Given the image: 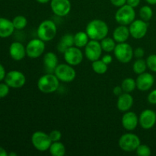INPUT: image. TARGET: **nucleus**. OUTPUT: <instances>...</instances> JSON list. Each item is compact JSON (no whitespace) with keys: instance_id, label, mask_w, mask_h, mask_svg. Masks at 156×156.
Listing matches in <instances>:
<instances>
[{"instance_id":"obj_15","label":"nucleus","mask_w":156,"mask_h":156,"mask_svg":"<svg viewBox=\"0 0 156 156\" xmlns=\"http://www.w3.org/2000/svg\"><path fill=\"white\" fill-rule=\"evenodd\" d=\"M139 123L142 128L149 129L153 127L156 123V113L152 110L146 109L140 114Z\"/></svg>"},{"instance_id":"obj_7","label":"nucleus","mask_w":156,"mask_h":156,"mask_svg":"<svg viewBox=\"0 0 156 156\" xmlns=\"http://www.w3.org/2000/svg\"><path fill=\"white\" fill-rule=\"evenodd\" d=\"M31 143L37 150L40 152H46L49 150L53 142L50 140L49 134L43 131H37L32 135Z\"/></svg>"},{"instance_id":"obj_27","label":"nucleus","mask_w":156,"mask_h":156,"mask_svg":"<svg viewBox=\"0 0 156 156\" xmlns=\"http://www.w3.org/2000/svg\"><path fill=\"white\" fill-rule=\"evenodd\" d=\"M108 64L104 62L101 59H98V60L93 61L91 67L94 73L99 75H102L107 73L108 69Z\"/></svg>"},{"instance_id":"obj_32","label":"nucleus","mask_w":156,"mask_h":156,"mask_svg":"<svg viewBox=\"0 0 156 156\" xmlns=\"http://www.w3.org/2000/svg\"><path fill=\"white\" fill-rule=\"evenodd\" d=\"M136 152L137 155L139 156H150L152 154L150 148L146 145L143 144H140L137 147Z\"/></svg>"},{"instance_id":"obj_46","label":"nucleus","mask_w":156,"mask_h":156,"mask_svg":"<svg viewBox=\"0 0 156 156\" xmlns=\"http://www.w3.org/2000/svg\"><path fill=\"white\" fill-rule=\"evenodd\" d=\"M9 155H10V156H16L17 154L16 153H14V152H12V153L9 154Z\"/></svg>"},{"instance_id":"obj_22","label":"nucleus","mask_w":156,"mask_h":156,"mask_svg":"<svg viewBox=\"0 0 156 156\" xmlns=\"http://www.w3.org/2000/svg\"><path fill=\"white\" fill-rule=\"evenodd\" d=\"M44 65L45 69L50 73H54L55 69L56 68L58 64V57L53 52H48L44 56Z\"/></svg>"},{"instance_id":"obj_31","label":"nucleus","mask_w":156,"mask_h":156,"mask_svg":"<svg viewBox=\"0 0 156 156\" xmlns=\"http://www.w3.org/2000/svg\"><path fill=\"white\" fill-rule=\"evenodd\" d=\"M12 23H13L15 29H17V30H22V29H24L27 26V18L24 16H23V15H18L15 18H14Z\"/></svg>"},{"instance_id":"obj_33","label":"nucleus","mask_w":156,"mask_h":156,"mask_svg":"<svg viewBox=\"0 0 156 156\" xmlns=\"http://www.w3.org/2000/svg\"><path fill=\"white\" fill-rule=\"evenodd\" d=\"M146 64L147 67L151 70V71L156 73V55L152 54L148 56L146 59Z\"/></svg>"},{"instance_id":"obj_2","label":"nucleus","mask_w":156,"mask_h":156,"mask_svg":"<svg viewBox=\"0 0 156 156\" xmlns=\"http://www.w3.org/2000/svg\"><path fill=\"white\" fill-rule=\"evenodd\" d=\"M59 85V80L55 74L47 73L39 79L37 82V88L41 92L45 94H50L58 89Z\"/></svg>"},{"instance_id":"obj_30","label":"nucleus","mask_w":156,"mask_h":156,"mask_svg":"<svg viewBox=\"0 0 156 156\" xmlns=\"http://www.w3.org/2000/svg\"><path fill=\"white\" fill-rule=\"evenodd\" d=\"M153 15V12L150 6L144 5L140 9V16L142 20L145 21H149Z\"/></svg>"},{"instance_id":"obj_5","label":"nucleus","mask_w":156,"mask_h":156,"mask_svg":"<svg viewBox=\"0 0 156 156\" xmlns=\"http://www.w3.org/2000/svg\"><path fill=\"white\" fill-rule=\"evenodd\" d=\"M118 144L123 151L131 152L136 150L137 147L141 144V142L138 136L131 133H127L120 136Z\"/></svg>"},{"instance_id":"obj_36","label":"nucleus","mask_w":156,"mask_h":156,"mask_svg":"<svg viewBox=\"0 0 156 156\" xmlns=\"http://www.w3.org/2000/svg\"><path fill=\"white\" fill-rule=\"evenodd\" d=\"M145 54V51L143 48L141 47H138V48L136 49L133 51V55L135 57H136L137 59H140V58H143V56Z\"/></svg>"},{"instance_id":"obj_6","label":"nucleus","mask_w":156,"mask_h":156,"mask_svg":"<svg viewBox=\"0 0 156 156\" xmlns=\"http://www.w3.org/2000/svg\"><path fill=\"white\" fill-rule=\"evenodd\" d=\"M114 56L119 62L127 63L132 60L133 57V50L127 43H118L114 50Z\"/></svg>"},{"instance_id":"obj_19","label":"nucleus","mask_w":156,"mask_h":156,"mask_svg":"<svg viewBox=\"0 0 156 156\" xmlns=\"http://www.w3.org/2000/svg\"><path fill=\"white\" fill-rule=\"evenodd\" d=\"M133 105V98L129 93L124 92L118 97L117 106L119 111L126 112Z\"/></svg>"},{"instance_id":"obj_42","label":"nucleus","mask_w":156,"mask_h":156,"mask_svg":"<svg viewBox=\"0 0 156 156\" xmlns=\"http://www.w3.org/2000/svg\"><path fill=\"white\" fill-rule=\"evenodd\" d=\"M5 76V70L4 66L2 64H0V81L3 80Z\"/></svg>"},{"instance_id":"obj_13","label":"nucleus","mask_w":156,"mask_h":156,"mask_svg":"<svg viewBox=\"0 0 156 156\" xmlns=\"http://www.w3.org/2000/svg\"><path fill=\"white\" fill-rule=\"evenodd\" d=\"M129 33L130 36L135 39H142L146 36L148 31V24L146 21L142 19L134 20L129 24Z\"/></svg>"},{"instance_id":"obj_16","label":"nucleus","mask_w":156,"mask_h":156,"mask_svg":"<svg viewBox=\"0 0 156 156\" xmlns=\"http://www.w3.org/2000/svg\"><path fill=\"white\" fill-rule=\"evenodd\" d=\"M136 82V88L140 91H149L153 86L155 79L151 73L145 72L139 75Z\"/></svg>"},{"instance_id":"obj_25","label":"nucleus","mask_w":156,"mask_h":156,"mask_svg":"<svg viewBox=\"0 0 156 156\" xmlns=\"http://www.w3.org/2000/svg\"><path fill=\"white\" fill-rule=\"evenodd\" d=\"M49 151L53 156H63L66 154V147L60 141L53 142Z\"/></svg>"},{"instance_id":"obj_39","label":"nucleus","mask_w":156,"mask_h":156,"mask_svg":"<svg viewBox=\"0 0 156 156\" xmlns=\"http://www.w3.org/2000/svg\"><path fill=\"white\" fill-rule=\"evenodd\" d=\"M101 60L103 61L104 62H105L106 64L109 65V64L112 62L113 58L110 54H106V55H104L103 57L101 58Z\"/></svg>"},{"instance_id":"obj_44","label":"nucleus","mask_w":156,"mask_h":156,"mask_svg":"<svg viewBox=\"0 0 156 156\" xmlns=\"http://www.w3.org/2000/svg\"><path fill=\"white\" fill-rule=\"evenodd\" d=\"M146 2L149 5H156V0H146Z\"/></svg>"},{"instance_id":"obj_26","label":"nucleus","mask_w":156,"mask_h":156,"mask_svg":"<svg viewBox=\"0 0 156 156\" xmlns=\"http://www.w3.org/2000/svg\"><path fill=\"white\" fill-rule=\"evenodd\" d=\"M101 46L103 50V51L110 53V52L114 51L116 47V41L114 38L111 37H105L101 41Z\"/></svg>"},{"instance_id":"obj_24","label":"nucleus","mask_w":156,"mask_h":156,"mask_svg":"<svg viewBox=\"0 0 156 156\" xmlns=\"http://www.w3.org/2000/svg\"><path fill=\"white\" fill-rule=\"evenodd\" d=\"M89 39L86 32L79 31L74 35V45L79 48H82L87 45Z\"/></svg>"},{"instance_id":"obj_18","label":"nucleus","mask_w":156,"mask_h":156,"mask_svg":"<svg viewBox=\"0 0 156 156\" xmlns=\"http://www.w3.org/2000/svg\"><path fill=\"white\" fill-rule=\"evenodd\" d=\"M9 53L14 60L20 61L22 60L24 56L27 55L26 53V47L20 42L12 43L9 47Z\"/></svg>"},{"instance_id":"obj_40","label":"nucleus","mask_w":156,"mask_h":156,"mask_svg":"<svg viewBox=\"0 0 156 156\" xmlns=\"http://www.w3.org/2000/svg\"><path fill=\"white\" fill-rule=\"evenodd\" d=\"M140 0H126V4L133 8H136L140 5Z\"/></svg>"},{"instance_id":"obj_41","label":"nucleus","mask_w":156,"mask_h":156,"mask_svg":"<svg viewBox=\"0 0 156 156\" xmlns=\"http://www.w3.org/2000/svg\"><path fill=\"white\" fill-rule=\"evenodd\" d=\"M123 88L121 86H116L114 87V89H113V93L115 94L116 96H120V94H123Z\"/></svg>"},{"instance_id":"obj_20","label":"nucleus","mask_w":156,"mask_h":156,"mask_svg":"<svg viewBox=\"0 0 156 156\" xmlns=\"http://www.w3.org/2000/svg\"><path fill=\"white\" fill-rule=\"evenodd\" d=\"M130 36L129 27L126 25H120L116 27L113 33V38L117 43H124Z\"/></svg>"},{"instance_id":"obj_9","label":"nucleus","mask_w":156,"mask_h":156,"mask_svg":"<svg viewBox=\"0 0 156 156\" xmlns=\"http://www.w3.org/2000/svg\"><path fill=\"white\" fill-rule=\"evenodd\" d=\"M45 50V43L40 38L33 39L26 46V53L28 57L36 59L40 57Z\"/></svg>"},{"instance_id":"obj_28","label":"nucleus","mask_w":156,"mask_h":156,"mask_svg":"<svg viewBox=\"0 0 156 156\" xmlns=\"http://www.w3.org/2000/svg\"><path fill=\"white\" fill-rule=\"evenodd\" d=\"M121 87L123 88V92L130 93L135 90L136 88V82L132 78H126L122 82Z\"/></svg>"},{"instance_id":"obj_17","label":"nucleus","mask_w":156,"mask_h":156,"mask_svg":"<svg viewBox=\"0 0 156 156\" xmlns=\"http://www.w3.org/2000/svg\"><path fill=\"white\" fill-rule=\"evenodd\" d=\"M122 125L128 131L134 130L139 124V117L136 113L126 111L122 117Z\"/></svg>"},{"instance_id":"obj_38","label":"nucleus","mask_w":156,"mask_h":156,"mask_svg":"<svg viewBox=\"0 0 156 156\" xmlns=\"http://www.w3.org/2000/svg\"><path fill=\"white\" fill-rule=\"evenodd\" d=\"M111 2L113 5L120 8L126 4V0H111Z\"/></svg>"},{"instance_id":"obj_23","label":"nucleus","mask_w":156,"mask_h":156,"mask_svg":"<svg viewBox=\"0 0 156 156\" xmlns=\"http://www.w3.org/2000/svg\"><path fill=\"white\" fill-rule=\"evenodd\" d=\"M73 45H74V35L67 34L62 37L60 41L58 44L57 50L59 52L64 53L67 48L73 47Z\"/></svg>"},{"instance_id":"obj_45","label":"nucleus","mask_w":156,"mask_h":156,"mask_svg":"<svg viewBox=\"0 0 156 156\" xmlns=\"http://www.w3.org/2000/svg\"><path fill=\"white\" fill-rule=\"evenodd\" d=\"M37 2L41 3V4H46V3H48L49 2L51 1V0H36Z\"/></svg>"},{"instance_id":"obj_34","label":"nucleus","mask_w":156,"mask_h":156,"mask_svg":"<svg viewBox=\"0 0 156 156\" xmlns=\"http://www.w3.org/2000/svg\"><path fill=\"white\" fill-rule=\"evenodd\" d=\"M49 136H50V138L52 142H58L60 141L61 137H62V133L58 129H54V130H52L49 133Z\"/></svg>"},{"instance_id":"obj_8","label":"nucleus","mask_w":156,"mask_h":156,"mask_svg":"<svg viewBox=\"0 0 156 156\" xmlns=\"http://www.w3.org/2000/svg\"><path fill=\"white\" fill-rule=\"evenodd\" d=\"M54 74L59 81L64 82H73L76 76V73L73 66L69 64H59L54 70Z\"/></svg>"},{"instance_id":"obj_4","label":"nucleus","mask_w":156,"mask_h":156,"mask_svg":"<svg viewBox=\"0 0 156 156\" xmlns=\"http://www.w3.org/2000/svg\"><path fill=\"white\" fill-rule=\"evenodd\" d=\"M136 12L134 8L126 4L116 12L115 20L120 25H129L135 20Z\"/></svg>"},{"instance_id":"obj_14","label":"nucleus","mask_w":156,"mask_h":156,"mask_svg":"<svg viewBox=\"0 0 156 156\" xmlns=\"http://www.w3.org/2000/svg\"><path fill=\"white\" fill-rule=\"evenodd\" d=\"M50 8L55 15L59 17H64L70 12L72 5L69 0H51Z\"/></svg>"},{"instance_id":"obj_12","label":"nucleus","mask_w":156,"mask_h":156,"mask_svg":"<svg viewBox=\"0 0 156 156\" xmlns=\"http://www.w3.org/2000/svg\"><path fill=\"white\" fill-rule=\"evenodd\" d=\"M64 59L66 63L75 66H78L83 60V53L81 51L80 48L77 47H70L66 49L63 53Z\"/></svg>"},{"instance_id":"obj_21","label":"nucleus","mask_w":156,"mask_h":156,"mask_svg":"<svg viewBox=\"0 0 156 156\" xmlns=\"http://www.w3.org/2000/svg\"><path fill=\"white\" fill-rule=\"evenodd\" d=\"M15 27L12 21L7 18H0V37L5 38L13 34Z\"/></svg>"},{"instance_id":"obj_10","label":"nucleus","mask_w":156,"mask_h":156,"mask_svg":"<svg viewBox=\"0 0 156 156\" xmlns=\"http://www.w3.org/2000/svg\"><path fill=\"white\" fill-rule=\"evenodd\" d=\"M102 51L103 50L101 46V43L98 41H94V40L89 41L85 47V56L88 60L91 62L100 59Z\"/></svg>"},{"instance_id":"obj_29","label":"nucleus","mask_w":156,"mask_h":156,"mask_svg":"<svg viewBox=\"0 0 156 156\" xmlns=\"http://www.w3.org/2000/svg\"><path fill=\"white\" fill-rule=\"evenodd\" d=\"M146 69H147L146 61L143 59L142 58L137 59L134 62L133 65V72L138 75L145 73Z\"/></svg>"},{"instance_id":"obj_3","label":"nucleus","mask_w":156,"mask_h":156,"mask_svg":"<svg viewBox=\"0 0 156 156\" xmlns=\"http://www.w3.org/2000/svg\"><path fill=\"white\" fill-rule=\"evenodd\" d=\"M57 32L56 25L51 20H45L38 26L37 34L38 38L44 42L50 41L55 37Z\"/></svg>"},{"instance_id":"obj_35","label":"nucleus","mask_w":156,"mask_h":156,"mask_svg":"<svg viewBox=\"0 0 156 156\" xmlns=\"http://www.w3.org/2000/svg\"><path fill=\"white\" fill-rule=\"evenodd\" d=\"M9 93V86L7 84H0V98L6 97Z\"/></svg>"},{"instance_id":"obj_37","label":"nucleus","mask_w":156,"mask_h":156,"mask_svg":"<svg viewBox=\"0 0 156 156\" xmlns=\"http://www.w3.org/2000/svg\"><path fill=\"white\" fill-rule=\"evenodd\" d=\"M148 101L150 104L156 105V89L153 90L149 93V96H148Z\"/></svg>"},{"instance_id":"obj_43","label":"nucleus","mask_w":156,"mask_h":156,"mask_svg":"<svg viewBox=\"0 0 156 156\" xmlns=\"http://www.w3.org/2000/svg\"><path fill=\"white\" fill-rule=\"evenodd\" d=\"M8 153L3 148L0 147V156H7Z\"/></svg>"},{"instance_id":"obj_11","label":"nucleus","mask_w":156,"mask_h":156,"mask_svg":"<svg viewBox=\"0 0 156 156\" xmlns=\"http://www.w3.org/2000/svg\"><path fill=\"white\" fill-rule=\"evenodd\" d=\"M5 82L11 88H19L24 85L26 78L21 72L13 70L6 74L5 77Z\"/></svg>"},{"instance_id":"obj_1","label":"nucleus","mask_w":156,"mask_h":156,"mask_svg":"<svg viewBox=\"0 0 156 156\" xmlns=\"http://www.w3.org/2000/svg\"><path fill=\"white\" fill-rule=\"evenodd\" d=\"M109 28L105 21L101 19H94L86 26L85 32L91 40L101 41L108 34Z\"/></svg>"}]
</instances>
